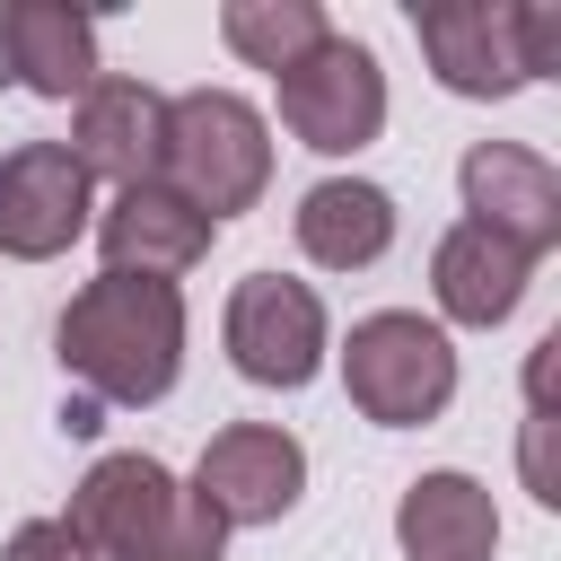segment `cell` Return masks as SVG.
<instances>
[{"label":"cell","instance_id":"cell-1","mask_svg":"<svg viewBox=\"0 0 561 561\" xmlns=\"http://www.w3.org/2000/svg\"><path fill=\"white\" fill-rule=\"evenodd\" d=\"M53 359L88 403H167L184 377V289L96 272L53 324Z\"/></svg>","mask_w":561,"mask_h":561},{"label":"cell","instance_id":"cell-2","mask_svg":"<svg viewBox=\"0 0 561 561\" xmlns=\"http://www.w3.org/2000/svg\"><path fill=\"white\" fill-rule=\"evenodd\" d=\"M61 526L88 543V561H219L228 552V526L193 500L184 473H167L158 456L123 447V456H96L61 508Z\"/></svg>","mask_w":561,"mask_h":561},{"label":"cell","instance_id":"cell-3","mask_svg":"<svg viewBox=\"0 0 561 561\" xmlns=\"http://www.w3.org/2000/svg\"><path fill=\"white\" fill-rule=\"evenodd\" d=\"M158 184H175L210 219L254 210L263 184H272V123H263V105H245L237 88H184V96H167Z\"/></svg>","mask_w":561,"mask_h":561},{"label":"cell","instance_id":"cell-4","mask_svg":"<svg viewBox=\"0 0 561 561\" xmlns=\"http://www.w3.org/2000/svg\"><path fill=\"white\" fill-rule=\"evenodd\" d=\"M342 394L377 430H421L456 403V342L412 307H377L342 342Z\"/></svg>","mask_w":561,"mask_h":561},{"label":"cell","instance_id":"cell-5","mask_svg":"<svg viewBox=\"0 0 561 561\" xmlns=\"http://www.w3.org/2000/svg\"><path fill=\"white\" fill-rule=\"evenodd\" d=\"M272 96H280L289 140L316 149V158H351L386 131V70L359 35H324L307 61H289L272 79Z\"/></svg>","mask_w":561,"mask_h":561},{"label":"cell","instance_id":"cell-6","mask_svg":"<svg viewBox=\"0 0 561 561\" xmlns=\"http://www.w3.org/2000/svg\"><path fill=\"white\" fill-rule=\"evenodd\" d=\"M219 342H228V368L245 386H272V394H298L316 368H324V298L289 272H245L228 289V316H219Z\"/></svg>","mask_w":561,"mask_h":561},{"label":"cell","instance_id":"cell-7","mask_svg":"<svg viewBox=\"0 0 561 561\" xmlns=\"http://www.w3.org/2000/svg\"><path fill=\"white\" fill-rule=\"evenodd\" d=\"M307 491V447L272 421H228L210 430L202 465H193V500L219 526H280Z\"/></svg>","mask_w":561,"mask_h":561},{"label":"cell","instance_id":"cell-8","mask_svg":"<svg viewBox=\"0 0 561 561\" xmlns=\"http://www.w3.org/2000/svg\"><path fill=\"white\" fill-rule=\"evenodd\" d=\"M96 219V184L79 175V158L61 140H18L0 158V254L9 263H53L88 237Z\"/></svg>","mask_w":561,"mask_h":561},{"label":"cell","instance_id":"cell-9","mask_svg":"<svg viewBox=\"0 0 561 561\" xmlns=\"http://www.w3.org/2000/svg\"><path fill=\"white\" fill-rule=\"evenodd\" d=\"M412 35L438 70L447 96H517L526 88V53H517V0H412Z\"/></svg>","mask_w":561,"mask_h":561},{"label":"cell","instance_id":"cell-10","mask_svg":"<svg viewBox=\"0 0 561 561\" xmlns=\"http://www.w3.org/2000/svg\"><path fill=\"white\" fill-rule=\"evenodd\" d=\"M456 193H465V219L491 228L500 245L517 254H552L561 245V175L543 149H517V140H473L465 167H456Z\"/></svg>","mask_w":561,"mask_h":561},{"label":"cell","instance_id":"cell-11","mask_svg":"<svg viewBox=\"0 0 561 561\" xmlns=\"http://www.w3.org/2000/svg\"><path fill=\"white\" fill-rule=\"evenodd\" d=\"M70 158H79V175L96 184H158V158H167V96L149 88V79H123V70H96V88L70 105V140H61Z\"/></svg>","mask_w":561,"mask_h":561},{"label":"cell","instance_id":"cell-12","mask_svg":"<svg viewBox=\"0 0 561 561\" xmlns=\"http://www.w3.org/2000/svg\"><path fill=\"white\" fill-rule=\"evenodd\" d=\"M88 228H96L105 272H131V280H175V272H193V263L210 254V237H219V219L193 210L175 184H123Z\"/></svg>","mask_w":561,"mask_h":561},{"label":"cell","instance_id":"cell-13","mask_svg":"<svg viewBox=\"0 0 561 561\" xmlns=\"http://www.w3.org/2000/svg\"><path fill=\"white\" fill-rule=\"evenodd\" d=\"M0 79H18L26 96L79 105L96 88V18L61 0H0Z\"/></svg>","mask_w":561,"mask_h":561},{"label":"cell","instance_id":"cell-14","mask_svg":"<svg viewBox=\"0 0 561 561\" xmlns=\"http://www.w3.org/2000/svg\"><path fill=\"white\" fill-rule=\"evenodd\" d=\"M526 280H535V254L500 245V237L473 228V219H456V228L430 245V298H438L447 324H473V333L508 324V316L526 307Z\"/></svg>","mask_w":561,"mask_h":561},{"label":"cell","instance_id":"cell-15","mask_svg":"<svg viewBox=\"0 0 561 561\" xmlns=\"http://www.w3.org/2000/svg\"><path fill=\"white\" fill-rule=\"evenodd\" d=\"M394 543H403V561H491L500 552V508H491V491L473 473L438 465V473L403 482Z\"/></svg>","mask_w":561,"mask_h":561},{"label":"cell","instance_id":"cell-16","mask_svg":"<svg viewBox=\"0 0 561 561\" xmlns=\"http://www.w3.org/2000/svg\"><path fill=\"white\" fill-rule=\"evenodd\" d=\"M394 245V193L368 175H324L298 193V254L316 272H368Z\"/></svg>","mask_w":561,"mask_h":561},{"label":"cell","instance_id":"cell-17","mask_svg":"<svg viewBox=\"0 0 561 561\" xmlns=\"http://www.w3.org/2000/svg\"><path fill=\"white\" fill-rule=\"evenodd\" d=\"M333 35V18H324V0H228L219 9V44L245 61V70H289V61H307L316 44Z\"/></svg>","mask_w":561,"mask_h":561},{"label":"cell","instance_id":"cell-18","mask_svg":"<svg viewBox=\"0 0 561 561\" xmlns=\"http://www.w3.org/2000/svg\"><path fill=\"white\" fill-rule=\"evenodd\" d=\"M517 53L526 79H561V0H517Z\"/></svg>","mask_w":561,"mask_h":561},{"label":"cell","instance_id":"cell-19","mask_svg":"<svg viewBox=\"0 0 561 561\" xmlns=\"http://www.w3.org/2000/svg\"><path fill=\"white\" fill-rule=\"evenodd\" d=\"M0 561H88V543H79L61 517H26V526L0 543Z\"/></svg>","mask_w":561,"mask_h":561},{"label":"cell","instance_id":"cell-20","mask_svg":"<svg viewBox=\"0 0 561 561\" xmlns=\"http://www.w3.org/2000/svg\"><path fill=\"white\" fill-rule=\"evenodd\" d=\"M552 412H526V491L543 500V508H561V473H552Z\"/></svg>","mask_w":561,"mask_h":561},{"label":"cell","instance_id":"cell-21","mask_svg":"<svg viewBox=\"0 0 561 561\" xmlns=\"http://www.w3.org/2000/svg\"><path fill=\"white\" fill-rule=\"evenodd\" d=\"M61 430H70V438H96V430H105V403H88V394H61Z\"/></svg>","mask_w":561,"mask_h":561}]
</instances>
